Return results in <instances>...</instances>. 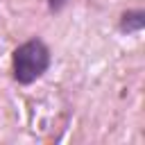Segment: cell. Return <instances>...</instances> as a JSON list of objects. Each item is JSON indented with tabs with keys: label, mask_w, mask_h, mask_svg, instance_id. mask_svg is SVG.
Segmentation results:
<instances>
[{
	"label": "cell",
	"mask_w": 145,
	"mask_h": 145,
	"mask_svg": "<svg viewBox=\"0 0 145 145\" xmlns=\"http://www.w3.org/2000/svg\"><path fill=\"white\" fill-rule=\"evenodd\" d=\"M118 27H120L122 34H138V32H143V27H145V11L143 9H127L120 16Z\"/></svg>",
	"instance_id": "2"
},
{
	"label": "cell",
	"mask_w": 145,
	"mask_h": 145,
	"mask_svg": "<svg viewBox=\"0 0 145 145\" xmlns=\"http://www.w3.org/2000/svg\"><path fill=\"white\" fill-rule=\"evenodd\" d=\"M52 63L50 48L39 39H27L20 43L11 54V75L20 86H29L36 79H41Z\"/></svg>",
	"instance_id": "1"
},
{
	"label": "cell",
	"mask_w": 145,
	"mask_h": 145,
	"mask_svg": "<svg viewBox=\"0 0 145 145\" xmlns=\"http://www.w3.org/2000/svg\"><path fill=\"white\" fill-rule=\"evenodd\" d=\"M68 0H48V9L52 11V14H57V11H61L63 9V5H66Z\"/></svg>",
	"instance_id": "3"
}]
</instances>
